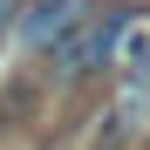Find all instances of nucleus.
<instances>
[{"label": "nucleus", "mask_w": 150, "mask_h": 150, "mask_svg": "<svg viewBox=\"0 0 150 150\" xmlns=\"http://www.w3.org/2000/svg\"><path fill=\"white\" fill-rule=\"evenodd\" d=\"M137 28H143L137 7H89L55 48H48V62H55L62 75H103L109 62H123V48H130Z\"/></svg>", "instance_id": "nucleus-1"}, {"label": "nucleus", "mask_w": 150, "mask_h": 150, "mask_svg": "<svg viewBox=\"0 0 150 150\" xmlns=\"http://www.w3.org/2000/svg\"><path fill=\"white\" fill-rule=\"evenodd\" d=\"M96 7V0H21V21H14V41L21 48H41V55H48V48H55L68 28H75V21H82Z\"/></svg>", "instance_id": "nucleus-2"}, {"label": "nucleus", "mask_w": 150, "mask_h": 150, "mask_svg": "<svg viewBox=\"0 0 150 150\" xmlns=\"http://www.w3.org/2000/svg\"><path fill=\"white\" fill-rule=\"evenodd\" d=\"M143 123H150V89H123L116 103L96 116V137H89V150H130Z\"/></svg>", "instance_id": "nucleus-3"}, {"label": "nucleus", "mask_w": 150, "mask_h": 150, "mask_svg": "<svg viewBox=\"0 0 150 150\" xmlns=\"http://www.w3.org/2000/svg\"><path fill=\"white\" fill-rule=\"evenodd\" d=\"M123 82H130V89H150V28H137L130 48H123Z\"/></svg>", "instance_id": "nucleus-4"}, {"label": "nucleus", "mask_w": 150, "mask_h": 150, "mask_svg": "<svg viewBox=\"0 0 150 150\" xmlns=\"http://www.w3.org/2000/svg\"><path fill=\"white\" fill-rule=\"evenodd\" d=\"M14 21H21V0H0V48L14 41Z\"/></svg>", "instance_id": "nucleus-5"}]
</instances>
